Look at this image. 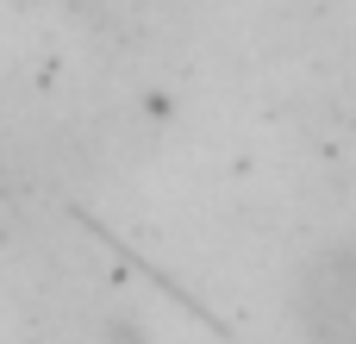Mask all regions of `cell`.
<instances>
[{"label": "cell", "instance_id": "6da1fadb", "mask_svg": "<svg viewBox=\"0 0 356 344\" xmlns=\"http://www.w3.org/2000/svg\"><path fill=\"white\" fill-rule=\"evenodd\" d=\"M300 326L319 338H356V244L325 251L300 276Z\"/></svg>", "mask_w": 356, "mask_h": 344}]
</instances>
